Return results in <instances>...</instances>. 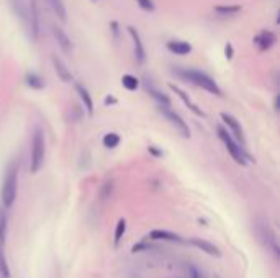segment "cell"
I'll use <instances>...</instances> for the list:
<instances>
[{
    "instance_id": "31",
    "label": "cell",
    "mask_w": 280,
    "mask_h": 278,
    "mask_svg": "<svg viewBox=\"0 0 280 278\" xmlns=\"http://www.w3.org/2000/svg\"><path fill=\"white\" fill-rule=\"evenodd\" d=\"M115 102H116V100H115L113 97H107V98H105V103H107V105H108V103H115Z\"/></svg>"
},
{
    "instance_id": "4",
    "label": "cell",
    "mask_w": 280,
    "mask_h": 278,
    "mask_svg": "<svg viewBox=\"0 0 280 278\" xmlns=\"http://www.w3.org/2000/svg\"><path fill=\"white\" fill-rule=\"evenodd\" d=\"M44 162V136L41 129H36L31 141V159H30V170L31 174L40 172Z\"/></svg>"
},
{
    "instance_id": "3",
    "label": "cell",
    "mask_w": 280,
    "mask_h": 278,
    "mask_svg": "<svg viewBox=\"0 0 280 278\" xmlns=\"http://www.w3.org/2000/svg\"><path fill=\"white\" fill-rule=\"evenodd\" d=\"M256 233H257L259 239L262 241V244H264L267 249L272 250V252L275 254V255L280 254L277 234H275V231L272 229L269 221L264 220V218H259V220H256Z\"/></svg>"
},
{
    "instance_id": "19",
    "label": "cell",
    "mask_w": 280,
    "mask_h": 278,
    "mask_svg": "<svg viewBox=\"0 0 280 278\" xmlns=\"http://www.w3.org/2000/svg\"><path fill=\"white\" fill-rule=\"evenodd\" d=\"M25 82H27L28 87L35 90H41L44 87V81L36 74V72H28L27 77H25Z\"/></svg>"
},
{
    "instance_id": "12",
    "label": "cell",
    "mask_w": 280,
    "mask_h": 278,
    "mask_svg": "<svg viewBox=\"0 0 280 278\" xmlns=\"http://www.w3.org/2000/svg\"><path fill=\"white\" fill-rule=\"evenodd\" d=\"M149 237L156 241H169V242H184V239L175 234L171 233V231H166V229H153L151 233H149Z\"/></svg>"
},
{
    "instance_id": "5",
    "label": "cell",
    "mask_w": 280,
    "mask_h": 278,
    "mask_svg": "<svg viewBox=\"0 0 280 278\" xmlns=\"http://www.w3.org/2000/svg\"><path fill=\"white\" fill-rule=\"evenodd\" d=\"M218 136H220L221 141H223V144L226 146V149L231 154V157L234 159V162L239 164V165H246L247 164V156L244 154L243 148H241V146L233 139V136L228 133V129L223 128V126H218Z\"/></svg>"
},
{
    "instance_id": "15",
    "label": "cell",
    "mask_w": 280,
    "mask_h": 278,
    "mask_svg": "<svg viewBox=\"0 0 280 278\" xmlns=\"http://www.w3.org/2000/svg\"><path fill=\"white\" fill-rule=\"evenodd\" d=\"M256 43L260 51H267L275 44V35H273L272 31H262V33H259V36L256 38Z\"/></svg>"
},
{
    "instance_id": "6",
    "label": "cell",
    "mask_w": 280,
    "mask_h": 278,
    "mask_svg": "<svg viewBox=\"0 0 280 278\" xmlns=\"http://www.w3.org/2000/svg\"><path fill=\"white\" fill-rule=\"evenodd\" d=\"M158 108H159L161 113L166 116V120L171 123V124H174L175 129H177L182 136H184V137H190V129H188L187 123L182 120L180 115H177L175 111H172L169 107H158Z\"/></svg>"
},
{
    "instance_id": "8",
    "label": "cell",
    "mask_w": 280,
    "mask_h": 278,
    "mask_svg": "<svg viewBox=\"0 0 280 278\" xmlns=\"http://www.w3.org/2000/svg\"><path fill=\"white\" fill-rule=\"evenodd\" d=\"M221 120L226 123V126L230 128L233 136L238 139V144L244 149L246 148V139H244V133H243V128H241L239 121L233 115H230V113H221Z\"/></svg>"
},
{
    "instance_id": "33",
    "label": "cell",
    "mask_w": 280,
    "mask_h": 278,
    "mask_svg": "<svg viewBox=\"0 0 280 278\" xmlns=\"http://www.w3.org/2000/svg\"><path fill=\"white\" fill-rule=\"evenodd\" d=\"M275 110H278V97H275Z\"/></svg>"
},
{
    "instance_id": "23",
    "label": "cell",
    "mask_w": 280,
    "mask_h": 278,
    "mask_svg": "<svg viewBox=\"0 0 280 278\" xmlns=\"http://www.w3.org/2000/svg\"><path fill=\"white\" fill-rule=\"evenodd\" d=\"M125 231H126V221L125 220H120L118 223H116V229H115V241H113V246L115 247L120 246L123 236H125Z\"/></svg>"
},
{
    "instance_id": "7",
    "label": "cell",
    "mask_w": 280,
    "mask_h": 278,
    "mask_svg": "<svg viewBox=\"0 0 280 278\" xmlns=\"http://www.w3.org/2000/svg\"><path fill=\"white\" fill-rule=\"evenodd\" d=\"M27 23L30 25V31L35 39L40 36V9L36 0H28L27 5Z\"/></svg>"
},
{
    "instance_id": "28",
    "label": "cell",
    "mask_w": 280,
    "mask_h": 278,
    "mask_svg": "<svg viewBox=\"0 0 280 278\" xmlns=\"http://www.w3.org/2000/svg\"><path fill=\"white\" fill-rule=\"evenodd\" d=\"M188 278H205V276H203V273H201L197 267L190 265V267H188Z\"/></svg>"
},
{
    "instance_id": "27",
    "label": "cell",
    "mask_w": 280,
    "mask_h": 278,
    "mask_svg": "<svg viewBox=\"0 0 280 278\" xmlns=\"http://www.w3.org/2000/svg\"><path fill=\"white\" fill-rule=\"evenodd\" d=\"M136 2H138V5L145 12H154V9H156L153 0H136Z\"/></svg>"
},
{
    "instance_id": "20",
    "label": "cell",
    "mask_w": 280,
    "mask_h": 278,
    "mask_svg": "<svg viewBox=\"0 0 280 278\" xmlns=\"http://www.w3.org/2000/svg\"><path fill=\"white\" fill-rule=\"evenodd\" d=\"M12 7H14V10L23 23H27V5H25L23 0H10Z\"/></svg>"
},
{
    "instance_id": "26",
    "label": "cell",
    "mask_w": 280,
    "mask_h": 278,
    "mask_svg": "<svg viewBox=\"0 0 280 278\" xmlns=\"http://www.w3.org/2000/svg\"><path fill=\"white\" fill-rule=\"evenodd\" d=\"M118 144H120V136L118 134L108 133V134L103 136V146H105L107 149H115Z\"/></svg>"
},
{
    "instance_id": "11",
    "label": "cell",
    "mask_w": 280,
    "mask_h": 278,
    "mask_svg": "<svg viewBox=\"0 0 280 278\" xmlns=\"http://www.w3.org/2000/svg\"><path fill=\"white\" fill-rule=\"evenodd\" d=\"M53 35H54V39L57 41V44L61 46V49L64 52H71V51H73V41H71V38L67 36V33L64 31L61 26L53 25Z\"/></svg>"
},
{
    "instance_id": "17",
    "label": "cell",
    "mask_w": 280,
    "mask_h": 278,
    "mask_svg": "<svg viewBox=\"0 0 280 278\" xmlns=\"http://www.w3.org/2000/svg\"><path fill=\"white\" fill-rule=\"evenodd\" d=\"M169 87H171V90L172 92H175V94H177L180 98H182V102H184L185 105H187V107H188V110H190V111H193V113L195 115H197V116H203V111H201L198 107H197V105H195L192 100H190V98H188V95L185 94V92L184 90H180L179 87H175V85L174 84H171V85H169Z\"/></svg>"
},
{
    "instance_id": "24",
    "label": "cell",
    "mask_w": 280,
    "mask_h": 278,
    "mask_svg": "<svg viewBox=\"0 0 280 278\" xmlns=\"http://www.w3.org/2000/svg\"><path fill=\"white\" fill-rule=\"evenodd\" d=\"M48 2H49L51 7H53V10H54L56 15L64 22V20H66V7H64L62 0H48Z\"/></svg>"
},
{
    "instance_id": "22",
    "label": "cell",
    "mask_w": 280,
    "mask_h": 278,
    "mask_svg": "<svg viewBox=\"0 0 280 278\" xmlns=\"http://www.w3.org/2000/svg\"><path fill=\"white\" fill-rule=\"evenodd\" d=\"M121 84H123V87H125L126 90H129V92H133V90H136L139 87V81L134 76H131V74L123 76L121 77Z\"/></svg>"
},
{
    "instance_id": "9",
    "label": "cell",
    "mask_w": 280,
    "mask_h": 278,
    "mask_svg": "<svg viewBox=\"0 0 280 278\" xmlns=\"http://www.w3.org/2000/svg\"><path fill=\"white\" fill-rule=\"evenodd\" d=\"M128 33H129V36H131V39H133L136 61H138L139 64H143L146 61V49H145V44H143V39L139 36V33H138V30H134L133 26H128Z\"/></svg>"
},
{
    "instance_id": "32",
    "label": "cell",
    "mask_w": 280,
    "mask_h": 278,
    "mask_svg": "<svg viewBox=\"0 0 280 278\" xmlns=\"http://www.w3.org/2000/svg\"><path fill=\"white\" fill-rule=\"evenodd\" d=\"M149 151L153 152V154H156V156H162V152H159V151H156L154 148H149Z\"/></svg>"
},
{
    "instance_id": "10",
    "label": "cell",
    "mask_w": 280,
    "mask_h": 278,
    "mask_svg": "<svg viewBox=\"0 0 280 278\" xmlns=\"http://www.w3.org/2000/svg\"><path fill=\"white\" fill-rule=\"evenodd\" d=\"M188 244H192V246H195L197 249L200 250H203L205 254L208 255H213V257H221V252H220V249L215 246V244L212 242H208L205 239H200V237H192L190 241H188Z\"/></svg>"
},
{
    "instance_id": "14",
    "label": "cell",
    "mask_w": 280,
    "mask_h": 278,
    "mask_svg": "<svg viewBox=\"0 0 280 278\" xmlns=\"http://www.w3.org/2000/svg\"><path fill=\"white\" fill-rule=\"evenodd\" d=\"M146 90L149 92V95H151L154 100L159 103V107H171V100H169V97L166 94H162L159 89H156L149 81H146Z\"/></svg>"
},
{
    "instance_id": "18",
    "label": "cell",
    "mask_w": 280,
    "mask_h": 278,
    "mask_svg": "<svg viewBox=\"0 0 280 278\" xmlns=\"http://www.w3.org/2000/svg\"><path fill=\"white\" fill-rule=\"evenodd\" d=\"M53 65H54L57 76H59V79L62 82H73V74H71L69 69L66 67V64H64L59 57L53 56Z\"/></svg>"
},
{
    "instance_id": "1",
    "label": "cell",
    "mask_w": 280,
    "mask_h": 278,
    "mask_svg": "<svg viewBox=\"0 0 280 278\" xmlns=\"http://www.w3.org/2000/svg\"><path fill=\"white\" fill-rule=\"evenodd\" d=\"M174 72L179 77L185 79V81L192 82L193 85H197V87L210 92V94H213V95H217V97L223 95L221 94V89L218 87V84L215 82L208 74H205L203 71L192 69V67H177V69H174Z\"/></svg>"
},
{
    "instance_id": "16",
    "label": "cell",
    "mask_w": 280,
    "mask_h": 278,
    "mask_svg": "<svg viewBox=\"0 0 280 278\" xmlns=\"http://www.w3.org/2000/svg\"><path fill=\"white\" fill-rule=\"evenodd\" d=\"M76 90H77V94H79L84 107H86V110H87V113L92 116L94 115V102H92V97H90V94H89V90L84 87L82 84H76Z\"/></svg>"
},
{
    "instance_id": "2",
    "label": "cell",
    "mask_w": 280,
    "mask_h": 278,
    "mask_svg": "<svg viewBox=\"0 0 280 278\" xmlns=\"http://www.w3.org/2000/svg\"><path fill=\"white\" fill-rule=\"evenodd\" d=\"M17 187H18V167L15 162H10L7 170H5L2 183V203L5 210L14 206L17 200Z\"/></svg>"
},
{
    "instance_id": "21",
    "label": "cell",
    "mask_w": 280,
    "mask_h": 278,
    "mask_svg": "<svg viewBox=\"0 0 280 278\" xmlns=\"http://www.w3.org/2000/svg\"><path fill=\"white\" fill-rule=\"evenodd\" d=\"M7 213L4 208H0V244H5V237H7Z\"/></svg>"
},
{
    "instance_id": "13",
    "label": "cell",
    "mask_w": 280,
    "mask_h": 278,
    "mask_svg": "<svg viewBox=\"0 0 280 278\" xmlns=\"http://www.w3.org/2000/svg\"><path fill=\"white\" fill-rule=\"evenodd\" d=\"M167 49L177 56H187L192 52V44L187 41H180V39H172L167 43Z\"/></svg>"
},
{
    "instance_id": "25",
    "label": "cell",
    "mask_w": 280,
    "mask_h": 278,
    "mask_svg": "<svg viewBox=\"0 0 280 278\" xmlns=\"http://www.w3.org/2000/svg\"><path fill=\"white\" fill-rule=\"evenodd\" d=\"M215 12L220 13V15H234V13L241 12L239 5H218L215 7Z\"/></svg>"
},
{
    "instance_id": "30",
    "label": "cell",
    "mask_w": 280,
    "mask_h": 278,
    "mask_svg": "<svg viewBox=\"0 0 280 278\" xmlns=\"http://www.w3.org/2000/svg\"><path fill=\"white\" fill-rule=\"evenodd\" d=\"M225 54L228 59H231L233 57V46L231 44H226V48H225Z\"/></svg>"
},
{
    "instance_id": "29",
    "label": "cell",
    "mask_w": 280,
    "mask_h": 278,
    "mask_svg": "<svg viewBox=\"0 0 280 278\" xmlns=\"http://www.w3.org/2000/svg\"><path fill=\"white\" fill-rule=\"evenodd\" d=\"M112 190H113V185L112 183H105L103 185V190H102V198L105 200V198H108V195L112 193Z\"/></svg>"
}]
</instances>
